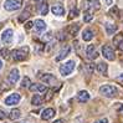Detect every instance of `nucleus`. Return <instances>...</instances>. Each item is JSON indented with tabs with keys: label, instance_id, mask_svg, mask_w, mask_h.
<instances>
[{
	"label": "nucleus",
	"instance_id": "f257e3e1",
	"mask_svg": "<svg viewBox=\"0 0 123 123\" xmlns=\"http://www.w3.org/2000/svg\"><path fill=\"white\" fill-rule=\"evenodd\" d=\"M99 93L105 97L113 98L118 95V88L113 85H103L99 87Z\"/></svg>",
	"mask_w": 123,
	"mask_h": 123
},
{
	"label": "nucleus",
	"instance_id": "f03ea898",
	"mask_svg": "<svg viewBox=\"0 0 123 123\" xmlns=\"http://www.w3.org/2000/svg\"><path fill=\"white\" fill-rule=\"evenodd\" d=\"M29 55V47L24 46L21 49H16L11 51V57L14 61H24Z\"/></svg>",
	"mask_w": 123,
	"mask_h": 123
},
{
	"label": "nucleus",
	"instance_id": "7ed1b4c3",
	"mask_svg": "<svg viewBox=\"0 0 123 123\" xmlns=\"http://www.w3.org/2000/svg\"><path fill=\"white\" fill-rule=\"evenodd\" d=\"M75 66H76V62L74 60H68L67 62H65L63 65H61V66H60V74L62 76L66 77V76L71 75L72 72H74Z\"/></svg>",
	"mask_w": 123,
	"mask_h": 123
},
{
	"label": "nucleus",
	"instance_id": "20e7f679",
	"mask_svg": "<svg viewBox=\"0 0 123 123\" xmlns=\"http://www.w3.org/2000/svg\"><path fill=\"white\" fill-rule=\"evenodd\" d=\"M83 8L85 10H87V12H93L101 8V4L98 0H85Z\"/></svg>",
	"mask_w": 123,
	"mask_h": 123
},
{
	"label": "nucleus",
	"instance_id": "39448f33",
	"mask_svg": "<svg viewBox=\"0 0 123 123\" xmlns=\"http://www.w3.org/2000/svg\"><path fill=\"white\" fill-rule=\"evenodd\" d=\"M4 8L8 11H16L21 8V0H5Z\"/></svg>",
	"mask_w": 123,
	"mask_h": 123
},
{
	"label": "nucleus",
	"instance_id": "423d86ee",
	"mask_svg": "<svg viewBox=\"0 0 123 123\" xmlns=\"http://www.w3.org/2000/svg\"><path fill=\"white\" fill-rule=\"evenodd\" d=\"M102 55L105 56V59L113 61L116 59V54H114V50L110 46V45H103L102 46Z\"/></svg>",
	"mask_w": 123,
	"mask_h": 123
},
{
	"label": "nucleus",
	"instance_id": "0eeeda50",
	"mask_svg": "<svg viewBox=\"0 0 123 123\" xmlns=\"http://www.w3.org/2000/svg\"><path fill=\"white\" fill-rule=\"evenodd\" d=\"M20 99H21V96L19 95V93H11L10 96H8L5 98L4 103L6 106H15L20 102Z\"/></svg>",
	"mask_w": 123,
	"mask_h": 123
},
{
	"label": "nucleus",
	"instance_id": "6e6552de",
	"mask_svg": "<svg viewBox=\"0 0 123 123\" xmlns=\"http://www.w3.org/2000/svg\"><path fill=\"white\" fill-rule=\"evenodd\" d=\"M12 39H14V30L12 29H5L1 34V41L8 45L12 41Z\"/></svg>",
	"mask_w": 123,
	"mask_h": 123
},
{
	"label": "nucleus",
	"instance_id": "1a4fd4ad",
	"mask_svg": "<svg viewBox=\"0 0 123 123\" xmlns=\"http://www.w3.org/2000/svg\"><path fill=\"white\" fill-rule=\"evenodd\" d=\"M19 78H20V72L18 68H12L10 71V74L8 75V82L10 85H15L18 81H19Z\"/></svg>",
	"mask_w": 123,
	"mask_h": 123
},
{
	"label": "nucleus",
	"instance_id": "9d476101",
	"mask_svg": "<svg viewBox=\"0 0 123 123\" xmlns=\"http://www.w3.org/2000/svg\"><path fill=\"white\" fill-rule=\"evenodd\" d=\"M34 26H35L36 34H42V32L46 30V23H45L44 20H41V19L36 20L35 23H34Z\"/></svg>",
	"mask_w": 123,
	"mask_h": 123
},
{
	"label": "nucleus",
	"instance_id": "9b49d317",
	"mask_svg": "<svg viewBox=\"0 0 123 123\" xmlns=\"http://www.w3.org/2000/svg\"><path fill=\"white\" fill-rule=\"evenodd\" d=\"M86 55H87V57L90 60L97 59V57H98V52H97L95 45H88L87 46V49H86Z\"/></svg>",
	"mask_w": 123,
	"mask_h": 123
},
{
	"label": "nucleus",
	"instance_id": "f8f14e48",
	"mask_svg": "<svg viewBox=\"0 0 123 123\" xmlns=\"http://www.w3.org/2000/svg\"><path fill=\"white\" fill-rule=\"evenodd\" d=\"M70 52H71V46H68V45H67V46H65V47L61 50V51H60V54L56 56V61H57V62H60V61H62L63 59H66Z\"/></svg>",
	"mask_w": 123,
	"mask_h": 123
},
{
	"label": "nucleus",
	"instance_id": "ddd939ff",
	"mask_svg": "<svg viewBox=\"0 0 123 123\" xmlns=\"http://www.w3.org/2000/svg\"><path fill=\"white\" fill-rule=\"evenodd\" d=\"M55 110L54 108H46V110H44V112L41 113V118L44 119V121H49V119H51L55 117Z\"/></svg>",
	"mask_w": 123,
	"mask_h": 123
},
{
	"label": "nucleus",
	"instance_id": "4468645a",
	"mask_svg": "<svg viewBox=\"0 0 123 123\" xmlns=\"http://www.w3.org/2000/svg\"><path fill=\"white\" fill-rule=\"evenodd\" d=\"M29 90H30L31 92H39V93H44L47 88L45 85L42 83H32L30 85V87H29Z\"/></svg>",
	"mask_w": 123,
	"mask_h": 123
},
{
	"label": "nucleus",
	"instance_id": "2eb2a0df",
	"mask_svg": "<svg viewBox=\"0 0 123 123\" xmlns=\"http://www.w3.org/2000/svg\"><path fill=\"white\" fill-rule=\"evenodd\" d=\"M51 12L56 16H62L65 15V8L60 4H56V5H52L51 6Z\"/></svg>",
	"mask_w": 123,
	"mask_h": 123
},
{
	"label": "nucleus",
	"instance_id": "dca6fc26",
	"mask_svg": "<svg viewBox=\"0 0 123 123\" xmlns=\"http://www.w3.org/2000/svg\"><path fill=\"white\" fill-rule=\"evenodd\" d=\"M90 93L87 92V91H85V90H82V91H80L78 93H77V101L78 102H81V103H86L87 101L90 99Z\"/></svg>",
	"mask_w": 123,
	"mask_h": 123
},
{
	"label": "nucleus",
	"instance_id": "f3484780",
	"mask_svg": "<svg viewBox=\"0 0 123 123\" xmlns=\"http://www.w3.org/2000/svg\"><path fill=\"white\" fill-rule=\"evenodd\" d=\"M41 81L44 83H47V85H54L56 82V77L51 74H45L41 76Z\"/></svg>",
	"mask_w": 123,
	"mask_h": 123
},
{
	"label": "nucleus",
	"instance_id": "a211bd4d",
	"mask_svg": "<svg viewBox=\"0 0 123 123\" xmlns=\"http://www.w3.org/2000/svg\"><path fill=\"white\" fill-rule=\"evenodd\" d=\"M82 39L83 41H91L93 39V31L91 29H85L82 32Z\"/></svg>",
	"mask_w": 123,
	"mask_h": 123
},
{
	"label": "nucleus",
	"instance_id": "6ab92c4d",
	"mask_svg": "<svg viewBox=\"0 0 123 123\" xmlns=\"http://www.w3.org/2000/svg\"><path fill=\"white\" fill-rule=\"evenodd\" d=\"M20 116H21V112H20L19 108H14V110H11L10 113H9V118L11 121H16V119L20 118Z\"/></svg>",
	"mask_w": 123,
	"mask_h": 123
},
{
	"label": "nucleus",
	"instance_id": "aec40b11",
	"mask_svg": "<svg viewBox=\"0 0 123 123\" xmlns=\"http://www.w3.org/2000/svg\"><path fill=\"white\" fill-rule=\"evenodd\" d=\"M107 70H108V66H107V63L105 62H99L97 65V71L99 72L101 75H103V76H107Z\"/></svg>",
	"mask_w": 123,
	"mask_h": 123
},
{
	"label": "nucleus",
	"instance_id": "412c9836",
	"mask_svg": "<svg viewBox=\"0 0 123 123\" xmlns=\"http://www.w3.org/2000/svg\"><path fill=\"white\" fill-rule=\"evenodd\" d=\"M116 31H117V26H116L114 24H112V23H107L106 24V32L108 35H113Z\"/></svg>",
	"mask_w": 123,
	"mask_h": 123
},
{
	"label": "nucleus",
	"instance_id": "4be33fe9",
	"mask_svg": "<svg viewBox=\"0 0 123 123\" xmlns=\"http://www.w3.org/2000/svg\"><path fill=\"white\" fill-rule=\"evenodd\" d=\"M42 102H44V98H42L40 95H35V96L31 98V105H32V106H41Z\"/></svg>",
	"mask_w": 123,
	"mask_h": 123
},
{
	"label": "nucleus",
	"instance_id": "5701e85b",
	"mask_svg": "<svg viewBox=\"0 0 123 123\" xmlns=\"http://www.w3.org/2000/svg\"><path fill=\"white\" fill-rule=\"evenodd\" d=\"M67 30H68V32H70L72 36H75V35H77V32H78V30H80V25H78V24H72V25H70V26L67 27Z\"/></svg>",
	"mask_w": 123,
	"mask_h": 123
},
{
	"label": "nucleus",
	"instance_id": "b1692460",
	"mask_svg": "<svg viewBox=\"0 0 123 123\" xmlns=\"http://www.w3.org/2000/svg\"><path fill=\"white\" fill-rule=\"evenodd\" d=\"M47 10H49V6L45 3V0H44V1H41V3H39V11L42 14V15H46Z\"/></svg>",
	"mask_w": 123,
	"mask_h": 123
},
{
	"label": "nucleus",
	"instance_id": "393cba45",
	"mask_svg": "<svg viewBox=\"0 0 123 123\" xmlns=\"http://www.w3.org/2000/svg\"><path fill=\"white\" fill-rule=\"evenodd\" d=\"M123 42V34H118L117 36H114V39H113V44L116 47H119L121 44Z\"/></svg>",
	"mask_w": 123,
	"mask_h": 123
},
{
	"label": "nucleus",
	"instance_id": "a878e982",
	"mask_svg": "<svg viewBox=\"0 0 123 123\" xmlns=\"http://www.w3.org/2000/svg\"><path fill=\"white\" fill-rule=\"evenodd\" d=\"M29 9H30V6H27V8H26V11L23 12V15L19 16V23H24V21L29 18V15H30V10H29Z\"/></svg>",
	"mask_w": 123,
	"mask_h": 123
},
{
	"label": "nucleus",
	"instance_id": "bb28decb",
	"mask_svg": "<svg viewBox=\"0 0 123 123\" xmlns=\"http://www.w3.org/2000/svg\"><path fill=\"white\" fill-rule=\"evenodd\" d=\"M30 85H31V82H30V78H29V77H24L23 82L20 83V86L23 88H29V87H30Z\"/></svg>",
	"mask_w": 123,
	"mask_h": 123
},
{
	"label": "nucleus",
	"instance_id": "cd10ccee",
	"mask_svg": "<svg viewBox=\"0 0 123 123\" xmlns=\"http://www.w3.org/2000/svg\"><path fill=\"white\" fill-rule=\"evenodd\" d=\"M92 19H93V14L86 11V12H85V15H83V21H85V23H91Z\"/></svg>",
	"mask_w": 123,
	"mask_h": 123
},
{
	"label": "nucleus",
	"instance_id": "c85d7f7f",
	"mask_svg": "<svg viewBox=\"0 0 123 123\" xmlns=\"http://www.w3.org/2000/svg\"><path fill=\"white\" fill-rule=\"evenodd\" d=\"M0 54H1L3 59H9V56H10V50H8V49H0Z\"/></svg>",
	"mask_w": 123,
	"mask_h": 123
},
{
	"label": "nucleus",
	"instance_id": "c756f323",
	"mask_svg": "<svg viewBox=\"0 0 123 123\" xmlns=\"http://www.w3.org/2000/svg\"><path fill=\"white\" fill-rule=\"evenodd\" d=\"M78 14H80V10H77L76 8H75V9H72L71 12L68 14V19H74V18H76Z\"/></svg>",
	"mask_w": 123,
	"mask_h": 123
},
{
	"label": "nucleus",
	"instance_id": "7c9ffc66",
	"mask_svg": "<svg viewBox=\"0 0 123 123\" xmlns=\"http://www.w3.org/2000/svg\"><path fill=\"white\" fill-rule=\"evenodd\" d=\"M51 37H52V34L51 32H47L44 37H42V40H44V41H50V39H51Z\"/></svg>",
	"mask_w": 123,
	"mask_h": 123
},
{
	"label": "nucleus",
	"instance_id": "2f4dec72",
	"mask_svg": "<svg viewBox=\"0 0 123 123\" xmlns=\"http://www.w3.org/2000/svg\"><path fill=\"white\" fill-rule=\"evenodd\" d=\"M32 26H34V23H32V21H27V23L25 24V29H26V30H30Z\"/></svg>",
	"mask_w": 123,
	"mask_h": 123
},
{
	"label": "nucleus",
	"instance_id": "473e14b6",
	"mask_svg": "<svg viewBox=\"0 0 123 123\" xmlns=\"http://www.w3.org/2000/svg\"><path fill=\"white\" fill-rule=\"evenodd\" d=\"M5 117H6V113L3 110H0V119H4Z\"/></svg>",
	"mask_w": 123,
	"mask_h": 123
},
{
	"label": "nucleus",
	"instance_id": "72a5a7b5",
	"mask_svg": "<svg viewBox=\"0 0 123 123\" xmlns=\"http://www.w3.org/2000/svg\"><path fill=\"white\" fill-rule=\"evenodd\" d=\"M95 123H108V119H107V118H102V119H98V121H96Z\"/></svg>",
	"mask_w": 123,
	"mask_h": 123
},
{
	"label": "nucleus",
	"instance_id": "f704fd0d",
	"mask_svg": "<svg viewBox=\"0 0 123 123\" xmlns=\"http://www.w3.org/2000/svg\"><path fill=\"white\" fill-rule=\"evenodd\" d=\"M18 123H32V121H30V119H23V121H21V122H18Z\"/></svg>",
	"mask_w": 123,
	"mask_h": 123
},
{
	"label": "nucleus",
	"instance_id": "c9c22d12",
	"mask_svg": "<svg viewBox=\"0 0 123 123\" xmlns=\"http://www.w3.org/2000/svg\"><path fill=\"white\" fill-rule=\"evenodd\" d=\"M117 80H118V81H121V82H123V74H121V75L117 77Z\"/></svg>",
	"mask_w": 123,
	"mask_h": 123
},
{
	"label": "nucleus",
	"instance_id": "e433bc0d",
	"mask_svg": "<svg viewBox=\"0 0 123 123\" xmlns=\"http://www.w3.org/2000/svg\"><path fill=\"white\" fill-rule=\"evenodd\" d=\"M105 1H106V4H107V5H111V4L113 3V0H105Z\"/></svg>",
	"mask_w": 123,
	"mask_h": 123
},
{
	"label": "nucleus",
	"instance_id": "4c0bfd02",
	"mask_svg": "<svg viewBox=\"0 0 123 123\" xmlns=\"http://www.w3.org/2000/svg\"><path fill=\"white\" fill-rule=\"evenodd\" d=\"M54 123H63V121H62V119H56Z\"/></svg>",
	"mask_w": 123,
	"mask_h": 123
},
{
	"label": "nucleus",
	"instance_id": "58836bf2",
	"mask_svg": "<svg viewBox=\"0 0 123 123\" xmlns=\"http://www.w3.org/2000/svg\"><path fill=\"white\" fill-rule=\"evenodd\" d=\"M1 68H3V61L0 60V70H1Z\"/></svg>",
	"mask_w": 123,
	"mask_h": 123
},
{
	"label": "nucleus",
	"instance_id": "ea45409f",
	"mask_svg": "<svg viewBox=\"0 0 123 123\" xmlns=\"http://www.w3.org/2000/svg\"><path fill=\"white\" fill-rule=\"evenodd\" d=\"M119 49L122 50V51H123V42H122V44H121V46H119Z\"/></svg>",
	"mask_w": 123,
	"mask_h": 123
},
{
	"label": "nucleus",
	"instance_id": "a19ab883",
	"mask_svg": "<svg viewBox=\"0 0 123 123\" xmlns=\"http://www.w3.org/2000/svg\"><path fill=\"white\" fill-rule=\"evenodd\" d=\"M36 1H37V4H39V3H41V1H44V0H36Z\"/></svg>",
	"mask_w": 123,
	"mask_h": 123
},
{
	"label": "nucleus",
	"instance_id": "79ce46f5",
	"mask_svg": "<svg viewBox=\"0 0 123 123\" xmlns=\"http://www.w3.org/2000/svg\"><path fill=\"white\" fill-rule=\"evenodd\" d=\"M1 25H3V24H1V23H0V27H1Z\"/></svg>",
	"mask_w": 123,
	"mask_h": 123
}]
</instances>
